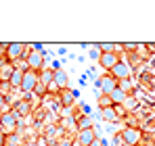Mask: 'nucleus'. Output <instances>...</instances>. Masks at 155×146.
Segmentation results:
<instances>
[{"label":"nucleus","instance_id":"nucleus-3","mask_svg":"<svg viewBox=\"0 0 155 146\" xmlns=\"http://www.w3.org/2000/svg\"><path fill=\"white\" fill-rule=\"evenodd\" d=\"M120 138H122V142L126 146H136L140 142V138H143V132L138 129V127H124L122 132H120Z\"/></svg>","mask_w":155,"mask_h":146},{"label":"nucleus","instance_id":"nucleus-25","mask_svg":"<svg viewBox=\"0 0 155 146\" xmlns=\"http://www.w3.org/2000/svg\"><path fill=\"white\" fill-rule=\"evenodd\" d=\"M46 92H48V88H46L44 84H40V81H38V86H36V90H34V94H38V96H44Z\"/></svg>","mask_w":155,"mask_h":146},{"label":"nucleus","instance_id":"nucleus-24","mask_svg":"<svg viewBox=\"0 0 155 146\" xmlns=\"http://www.w3.org/2000/svg\"><path fill=\"white\" fill-rule=\"evenodd\" d=\"M124 109H126V111H132V109H136V100H134L132 96H128L126 100H124Z\"/></svg>","mask_w":155,"mask_h":146},{"label":"nucleus","instance_id":"nucleus-1","mask_svg":"<svg viewBox=\"0 0 155 146\" xmlns=\"http://www.w3.org/2000/svg\"><path fill=\"white\" fill-rule=\"evenodd\" d=\"M29 50H31L29 44H23V42H11V44L6 46V50H4V56H6L8 63H15V61H19V59H23V56L27 59Z\"/></svg>","mask_w":155,"mask_h":146},{"label":"nucleus","instance_id":"nucleus-19","mask_svg":"<svg viewBox=\"0 0 155 146\" xmlns=\"http://www.w3.org/2000/svg\"><path fill=\"white\" fill-rule=\"evenodd\" d=\"M99 106L101 109H109V106H113V102H111V96H99Z\"/></svg>","mask_w":155,"mask_h":146},{"label":"nucleus","instance_id":"nucleus-18","mask_svg":"<svg viewBox=\"0 0 155 146\" xmlns=\"http://www.w3.org/2000/svg\"><path fill=\"white\" fill-rule=\"evenodd\" d=\"M78 121V132L80 129H92V117L90 115H80V119Z\"/></svg>","mask_w":155,"mask_h":146},{"label":"nucleus","instance_id":"nucleus-17","mask_svg":"<svg viewBox=\"0 0 155 146\" xmlns=\"http://www.w3.org/2000/svg\"><path fill=\"white\" fill-rule=\"evenodd\" d=\"M126 98H128V94H126L124 90H120V88H115V90L111 92V102H113V104H124Z\"/></svg>","mask_w":155,"mask_h":146},{"label":"nucleus","instance_id":"nucleus-27","mask_svg":"<svg viewBox=\"0 0 155 146\" xmlns=\"http://www.w3.org/2000/svg\"><path fill=\"white\" fill-rule=\"evenodd\" d=\"M90 146H107V144H105V142L101 140V138H94V142H92Z\"/></svg>","mask_w":155,"mask_h":146},{"label":"nucleus","instance_id":"nucleus-5","mask_svg":"<svg viewBox=\"0 0 155 146\" xmlns=\"http://www.w3.org/2000/svg\"><path fill=\"white\" fill-rule=\"evenodd\" d=\"M94 84L99 86V90H101V94H103V96H111V92L117 88V79H115L111 73H105L103 77H99Z\"/></svg>","mask_w":155,"mask_h":146},{"label":"nucleus","instance_id":"nucleus-20","mask_svg":"<svg viewBox=\"0 0 155 146\" xmlns=\"http://www.w3.org/2000/svg\"><path fill=\"white\" fill-rule=\"evenodd\" d=\"M99 50H101V52H117V44L105 42V44H99Z\"/></svg>","mask_w":155,"mask_h":146},{"label":"nucleus","instance_id":"nucleus-30","mask_svg":"<svg viewBox=\"0 0 155 146\" xmlns=\"http://www.w3.org/2000/svg\"><path fill=\"white\" fill-rule=\"evenodd\" d=\"M143 146H155V144H153V142H145Z\"/></svg>","mask_w":155,"mask_h":146},{"label":"nucleus","instance_id":"nucleus-21","mask_svg":"<svg viewBox=\"0 0 155 146\" xmlns=\"http://www.w3.org/2000/svg\"><path fill=\"white\" fill-rule=\"evenodd\" d=\"M88 56H90V59H94V61H99V59H101V50H99V44H94L92 48L88 50Z\"/></svg>","mask_w":155,"mask_h":146},{"label":"nucleus","instance_id":"nucleus-14","mask_svg":"<svg viewBox=\"0 0 155 146\" xmlns=\"http://www.w3.org/2000/svg\"><path fill=\"white\" fill-rule=\"evenodd\" d=\"M52 79H54V71H52V69L46 67V69H42V71H40V84H44L46 88L52 84Z\"/></svg>","mask_w":155,"mask_h":146},{"label":"nucleus","instance_id":"nucleus-11","mask_svg":"<svg viewBox=\"0 0 155 146\" xmlns=\"http://www.w3.org/2000/svg\"><path fill=\"white\" fill-rule=\"evenodd\" d=\"M67 81H69V77H67V73L63 71V69L54 71V79H52V84H54L59 90H65V88H67Z\"/></svg>","mask_w":155,"mask_h":146},{"label":"nucleus","instance_id":"nucleus-12","mask_svg":"<svg viewBox=\"0 0 155 146\" xmlns=\"http://www.w3.org/2000/svg\"><path fill=\"white\" fill-rule=\"evenodd\" d=\"M13 71H15V65H11L8 61H2L0 63V81H8Z\"/></svg>","mask_w":155,"mask_h":146},{"label":"nucleus","instance_id":"nucleus-9","mask_svg":"<svg viewBox=\"0 0 155 146\" xmlns=\"http://www.w3.org/2000/svg\"><path fill=\"white\" fill-rule=\"evenodd\" d=\"M109 73H111V75H113V77H115L117 81H120V79H130V73H132V67H130L128 63L120 61V63H117V65H115V67H113V69H111Z\"/></svg>","mask_w":155,"mask_h":146},{"label":"nucleus","instance_id":"nucleus-23","mask_svg":"<svg viewBox=\"0 0 155 146\" xmlns=\"http://www.w3.org/2000/svg\"><path fill=\"white\" fill-rule=\"evenodd\" d=\"M113 111H115V115H117V119H122L124 115H128V111L124 109V104H113Z\"/></svg>","mask_w":155,"mask_h":146},{"label":"nucleus","instance_id":"nucleus-8","mask_svg":"<svg viewBox=\"0 0 155 146\" xmlns=\"http://www.w3.org/2000/svg\"><path fill=\"white\" fill-rule=\"evenodd\" d=\"M76 98H80V94H78V90H71V88H65V90H61V92H59V100H61V106H65V109L74 106Z\"/></svg>","mask_w":155,"mask_h":146},{"label":"nucleus","instance_id":"nucleus-16","mask_svg":"<svg viewBox=\"0 0 155 146\" xmlns=\"http://www.w3.org/2000/svg\"><path fill=\"white\" fill-rule=\"evenodd\" d=\"M13 113L17 115V119H19L21 115H27V113H29V104H27V100H21V102H17V104L13 106Z\"/></svg>","mask_w":155,"mask_h":146},{"label":"nucleus","instance_id":"nucleus-13","mask_svg":"<svg viewBox=\"0 0 155 146\" xmlns=\"http://www.w3.org/2000/svg\"><path fill=\"white\" fill-rule=\"evenodd\" d=\"M23 73L21 69H15L13 75H11V79H8V84H11V88H21V81H23Z\"/></svg>","mask_w":155,"mask_h":146},{"label":"nucleus","instance_id":"nucleus-26","mask_svg":"<svg viewBox=\"0 0 155 146\" xmlns=\"http://www.w3.org/2000/svg\"><path fill=\"white\" fill-rule=\"evenodd\" d=\"M0 111L6 113V96H2V94H0Z\"/></svg>","mask_w":155,"mask_h":146},{"label":"nucleus","instance_id":"nucleus-7","mask_svg":"<svg viewBox=\"0 0 155 146\" xmlns=\"http://www.w3.org/2000/svg\"><path fill=\"white\" fill-rule=\"evenodd\" d=\"M120 61H122V59H120V54H117V52H101L99 65H101L103 69H107V71H111Z\"/></svg>","mask_w":155,"mask_h":146},{"label":"nucleus","instance_id":"nucleus-22","mask_svg":"<svg viewBox=\"0 0 155 146\" xmlns=\"http://www.w3.org/2000/svg\"><path fill=\"white\" fill-rule=\"evenodd\" d=\"M117 88H120V90H124V92L128 94L130 88H132V84H130V79H120V81H117Z\"/></svg>","mask_w":155,"mask_h":146},{"label":"nucleus","instance_id":"nucleus-2","mask_svg":"<svg viewBox=\"0 0 155 146\" xmlns=\"http://www.w3.org/2000/svg\"><path fill=\"white\" fill-rule=\"evenodd\" d=\"M38 81H40V73H38V71H31V69H27V71L23 73V81H21V88H19V90H21L25 96H29V94L36 90Z\"/></svg>","mask_w":155,"mask_h":146},{"label":"nucleus","instance_id":"nucleus-29","mask_svg":"<svg viewBox=\"0 0 155 146\" xmlns=\"http://www.w3.org/2000/svg\"><path fill=\"white\" fill-rule=\"evenodd\" d=\"M124 48H126V50H134V48H136V44H124Z\"/></svg>","mask_w":155,"mask_h":146},{"label":"nucleus","instance_id":"nucleus-15","mask_svg":"<svg viewBox=\"0 0 155 146\" xmlns=\"http://www.w3.org/2000/svg\"><path fill=\"white\" fill-rule=\"evenodd\" d=\"M101 119L107 121V123H115V121H117V115H115L113 106H109V109H101Z\"/></svg>","mask_w":155,"mask_h":146},{"label":"nucleus","instance_id":"nucleus-4","mask_svg":"<svg viewBox=\"0 0 155 146\" xmlns=\"http://www.w3.org/2000/svg\"><path fill=\"white\" fill-rule=\"evenodd\" d=\"M0 129H2V134H6V136L15 134V129H17V115H15L13 111H6V113L0 115Z\"/></svg>","mask_w":155,"mask_h":146},{"label":"nucleus","instance_id":"nucleus-6","mask_svg":"<svg viewBox=\"0 0 155 146\" xmlns=\"http://www.w3.org/2000/svg\"><path fill=\"white\" fill-rule=\"evenodd\" d=\"M27 67L31 69V71H42V69H46V65H44V52H38V50H29V54H27Z\"/></svg>","mask_w":155,"mask_h":146},{"label":"nucleus","instance_id":"nucleus-28","mask_svg":"<svg viewBox=\"0 0 155 146\" xmlns=\"http://www.w3.org/2000/svg\"><path fill=\"white\" fill-rule=\"evenodd\" d=\"M0 146H6V134L0 132Z\"/></svg>","mask_w":155,"mask_h":146},{"label":"nucleus","instance_id":"nucleus-10","mask_svg":"<svg viewBox=\"0 0 155 146\" xmlns=\"http://www.w3.org/2000/svg\"><path fill=\"white\" fill-rule=\"evenodd\" d=\"M94 138H99L97 132H94V127L92 129H80L78 132V144L80 146H90L94 142Z\"/></svg>","mask_w":155,"mask_h":146}]
</instances>
